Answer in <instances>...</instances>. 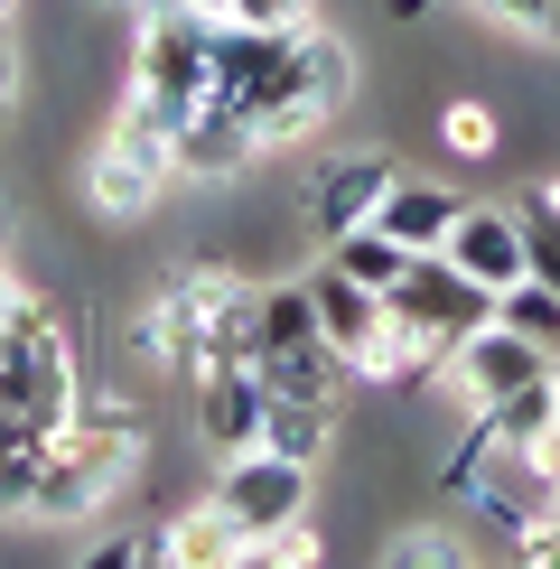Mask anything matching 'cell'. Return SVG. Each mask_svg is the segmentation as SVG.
I'll return each mask as SVG.
<instances>
[{
  "label": "cell",
  "mask_w": 560,
  "mask_h": 569,
  "mask_svg": "<svg viewBox=\"0 0 560 569\" xmlns=\"http://www.w3.org/2000/svg\"><path fill=\"white\" fill-rule=\"evenodd\" d=\"M486 430H496L504 448H532V439H551V420H560V401H551V373H532L523 392H504V401H486Z\"/></svg>",
  "instance_id": "obj_20"
},
{
  "label": "cell",
  "mask_w": 560,
  "mask_h": 569,
  "mask_svg": "<svg viewBox=\"0 0 560 569\" xmlns=\"http://www.w3.org/2000/svg\"><path fill=\"white\" fill-rule=\"evenodd\" d=\"M10 10H19V0H0V29H10Z\"/></svg>",
  "instance_id": "obj_35"
},
{
  "label": "cell",
  "mask_w": 560,
  "mask_h": 569,
  "mask_svg": "<svg viewBox=\"0 0 560 569\" xmlns=\"http://www.w3.org/2000/svg\"><path fill=\"white\" fill-rule=\"evenodd\" d=\"M439 140H449L458 159H496V150H504V122H496V103L458 93V103H439Z\"/></svg>",
  "instance_id": "obj_22"
},
{
  "label": "cell",
  "mask_w": 560,
  "mask_h": 569,
  "mask_svg": "<svg viewBox=\"0 0 560 569\" xmlns=\"http://www.w3.org/2000/svg\"><path fill=\"white\" fill-rule=\"evenodd\" d=\"M439 252H449L467 280H486V290L523 280V224H513V206H458V224H449Z\"/></svg>",
  "instance_id": "obj_9"
},
{
  "label": "cell",
  "mask_w": 560,
  "mask_h": 569,
  "mask_svg": "<svg viewBox=\"0 0 560 569\" xmlns=\"http://www.w3.org/2000/svg\"><path fill=\"white\" fill-rule=\"evenodd\" d=\"M383 318H402V327H420V337L458 346L467 327H486V318H496V290H486V280H467L449 252H411V262H402V280L383 290Z\"/></svg>",
  "instance_id": "obj_4"
},
{
  "label": "cell",
  "mask_w": 560,
  "mask_h": 569,
  "mask_svg": "<svg viewBox=\"0 0 560 569\" xmlns=\"http://www.w3.org/2000/svg\"><path fill=\"white\" fill-rule=\"evenodd\" d=\"M187 10H206V19H233V0H187Z\"/></svg>",
  "instance_id": "obj_31"
},
{
  "label": "cell",
  "mask_w": 560,
  "mask_h": 569,
  "mask_svg": "<svg viewBox=\"0 0 560 569\" xmlns=\"http://www.w3.org/2000/svg\"><path fill=\"white\" fill-rule=\"evenodd\" d=\"M233 19L271 29V38H299V29H318V0H233Z\"/></svg>",
  "instance_id": "obj_25"
},
{
  "label": "cell",
  "mask_w": 560,
  "mask_h": 569,
  "mask_svg": "<svg viewBox=\"0 0 560 569\" xmlns=\"http://www.w3.org/2000/svg\"><path fill=\"white\" fill-rule=\"evenodd\" d=\"M486 19H513V29H532V19H542V0H477Z\"/></svg>",
  "instance_id": "obj_29"
},
{
  "label": "cell",
  "mask_w": 560,
  "mask_h": 569,
  "mask_svg": "<svg viewBox=\"0 0 560 569\" xmlns=\"http://www.w3.org/2000/svg\"><path fill=\"white\" fill-rule=\"evenodd\" d=\"M542 513H551V523H560V477H551V505H542Z\"/></svg>",
  "instance_id": "obj_33"
},
{
  "label": "cell",
  "mask_w": 560,
  "mask_h": 569,
  "mask_svg": "<svg viewBox=\"0 0 560 569\" xmlns=\"http://www.w3.org/2000/svg\"><path fill=\"white\" fill-rule=\"evenodd\" d=\"M513 560H523V569H560V523H551V513H532V523L513 532Z\"/></svg>",
  "instance_id": "obj_27"
},
{
  "label": "cell",
  "mask_w": 560,
  "mask_h": 569,
  "mask_svg": "<svg viewBox=\"0 0 560 569\" xmlns=\"http://www.w3.org/2000/svg\"><path fill=\"white\" fill-rule=\"evenodd\" d=\"M532 38H551V47H560V0H542V19H532Z\"/></svg>",
  "instance_id": "obj_30"
},
{
  "label": "cell",
  "mask_w": 560,
  "mask_h": 569,
  "mask_svg": "<svg viewBox=\"0 0 560 569\" xmlns=\"http://www.w3.org/2000/svg\"><path fill=\"white\" fill-rule=\"evenodd\" d=\"M169 560H178V569H224V560H243V532H233V513L216 505V495L169 523Z\"/></svg>",
  "instance_id": "obj_18"
},
{
  "label": "cell",
  "mask_w": 560,
  "mask_h": 569,
  "mask_svg": "<svg viewBox=\"0 0 560 569\" xmlns=\"http://www.w3.org/2000/svg\"><path fill=\"white\" fill-rule=\"evenodd\" d=\"M169 178H178V150H169V131H150V122H112L103 131V150H93V169H84V197H93V216H112V224H140L159 197H169Z\"/></svg>",
  "instance_id": "obj_3"
},
{
  "label": "cell",
  "mask_w": 560,
  "mask_h": 569,
  "mask_svg": "<svg viewBox=\"0 0 560 569\" xmlns=\"http://www.w3.org/2000/svg\"><path fill=\"white\" fill-rule=\"evenodd\" d=\"M76 337L84 327L66 318V308L19 299L10 327H0V411H29V420H47V430H66V420H76V392H84Z\"/></svg>",
  "instance_id": "obj_1"
},
{
  "label": "cell",
  "mask_w": 560,
  "mask_h": 569,
  "mask_svg": "<svg viewBox=\"0 0 560 569\" xmlns=\"http://www.w3.org/2000/svg\"><path fill=\"white\" fill-rule=\"evenodd\" d=\"M299 93H309L318 112L356 103V47H346L337 29H299Z\"/></svg>",
  "instance_id": "obj_16"
},
{
  "label": "cell",
  "mask_w": 560,
  "mask_h": 569,
  "mask_svg": "<svg viewBox=\"0 0 560 569\" xmlns=\"http://www.w3.org/2000/svg\"><path fill=\"white\" fill-rule=\"evenodd\" d=\"M252 373H262V392H280V401H337V383H346L356 365H346L327 337H299V346H271Z\"/></svg>",
  "instance_id": "obj_14"
},
{
  "label": "cell",
  "mask_w": 560,
  "mask_h": 569,
  "mask_svg": "<svg viewBox=\"0 0 560 569\" xmlns=\"http://www.w3.org/2000/svg\"><path fill=\"white\" fill-rule=\"evenodd\" d=\"M327 262H337L346 280H364V290H373V299H383V290H392V280H402V262H411V252H402V243H392V233H383V224H346V233H337V243H327Z\"/></svg>",
  "instance_id": "obj_19"
},
{
  "label": "cell",
  "mask_w": 560,
  "mask_h": 569,
  "mask_svg": "<svg viewBox=\"0 0 560 569\" xmlns=\"http://www.w3.org/2000/svg\"><path fill=\"white\" fill-rule=\"evenodd\" d=\"M216 505L233 513V532H280L309 513V458H280V448H233L216 467Z\"/></svg>",
  "instance_id": "obj_5"
},
{
  "label": "cell",
  "mask_w": 560,
  "mask_h": 569,
  "mask_svg": "<svg viewBox=\"0 0 560 569\" xmlns=\"http://www.w3.org/2000/svg\"><path fill=\"white\" fill-rule=\"evenodd\" d=\"M243 560H252V569H309V560H318L309 513H299V523H280V532H252V541H243Z\"/></svg>",
  "instance_id": "obj_24"
},
{
  "label": "cell",
  "mask_w": 560,
  "mask_h": 569,
  "mask_svg": "<svg viewBox=\"0 0 560 569\" xmlns=\"http://www.w3.org/2000/svg\"><path fill=\"white\" fill-rule=\"evenodd\" d=\"M47 420L29 411H0V513H29V486H38V458H47Z\"/></svg>",
  "instance_id": "obj_17"
},
{
  "label": "cell",
  "mask_w": 560,
  "mask_h": 569,
  "mask_svg": "<svg viewBox=\"0 0 560 569\" xmlns=\"http://www.w3.org/2000/svg\"><path fill=\"white\" fill-rule=\"evenodd\" d=\"M299 337H318L309 280H271V290H262V355H271V346H299Z\"/></svg>",
  "instance_id": "obj_23"
},
{
  "label": "cell",
  "mask_w": 560,
  "mask_h": 569,
  "mask_svg": "<svg viewBox=\"0 0 560 569\" xmlns=\"http://www.w3.org/2000/svg\"><path fill=\"white\" fill-rule=\"evenodd\" d=\"M122 10H131V0H122Z\"/></svg>",
  "instance_id": "obj_36"
},
{
  "label": "cell",
  "mask_w": 560,
  "mask_h": 569,
  "mask_svg": "<svg viewBox=\"0 0 560 569\" xmlns=\"http://www.w3.org/2000/svg\"><path fill=\"white\" fill-rule=\"evenodd\" d=\"M197 439L216 448V458H233V448L262 439V373H252V365L197 373Z\"/></svg>",
  "instance_id": "obj_10"
},
{
  "label": "cell",
  "mask_w": 560,
  "mask_h": 569,
  "mask_svg": "<svg viewBox=\"0 0 560 569\" xmlns=\"http://www.w3.org/2000/svg\"><path fill=\"white\" fill-rule=\"evenodd\" d=\"M140 477V430H103V420H66L38 458L29 486V523H93Z\"/></svg>",
  "instance_id": "obj_2"
},
{
  "label": "cell",
  "mask_w": 560,
  "mask_h": 569,
  "mask_svg": "<svg viewBox=\"0 0 560 569\" xmlns=\"http://www.w3.org/2000/svg\"><path fill=\"white\" fill-rule=\"evenodd\" d=\"M0 243H10V197H0Z\"/></svg>",
  "instance_id": "obj_34"
},
{
  "label": "cell",
  "mask_w": 560,
  "mask_h": 569,
  "mask_svg": "<svg viewBox=\"0 0 560 569\" xmlns=\"http://www.w3.org/2000/svg\"><path fill=\"white\" fill-rule=\"evenodd\" d=\"M356 373H373L383 392H420V383L449 373V346L420 337V327H402V318H383V327H373V346L356 355Z\"/></svg>",
  "instance_id": "obj_12"
},
{
  "label": "cell",
  "mask_w": 560,
  "mask_h": 569,
  "mask_svg": "<svg viewBox=\"0 0 560 569\" xmlns=\"http://www.w3.org/2000/svg\"><path fill=\"white\" fill-rule=\"evenodd\" d=\"M309 299H318V337L337 346L346 365H356V355L373 346V327H383V299H373L364 280H346L337 262H318V271H309Z\"/></svg>",
  "instance_id": "obj_11"
},
{
  "label": "cell",
  "mask_w": 560,
  "mask_h": 569,
  "mask_svg": "<svg viewBox=\"0 0 560 569\" xmlns=\"http://www.w3.org/2000/svg\"><path fill=\"white\" fill-rule=\"evenodd\" d=\"M373 224H383L402 252H439L449 224H458V197H449V187H420V178H392L383 206H373Z\"/></svg>",
  "instance_id": "obj_13"
},
{
  "label": "cell",
  "mask_w": 560,
  "mask_h": 569,
  "mask_svg": "<svg viewBox=\"0 0 560 569\" xmlns=\"http://www.w3.org/2000/svg\"><path fill=\"white\" fill-rule=\"evenodd\" d=\"M169 150H178V178H243L252 159H262V131H252V112H243V103L206 93V103L169 131Z\"/></svg>",
  "instance_id": "obj_7"
},
{
  "label": "cell",
  "mask_w": 560,
  "mask_h": 569,
  "mask_svg": "<svg viewBox=\"0 0 560 569\" xmlns=\"http://www.w3.org/2000/svg\"><path fill=\"white\" fill-rule=\"evenodd\" d=\"M327 439H337V401H280L262 392V439L252 448H280V458H327Z\"/></svg>",
  "instance_id": "obj_15"
},
{
  "label": "cell",
  "mask_w": 560,
  "mask_h": 569,
  "mask_svg": "<svg viewBox=\"0 0 560 569\" xmlns=\"http://www.w3.org/2000/svg\"><path fill=\"white\" fill-rule=\"evenodd\" d=\"M10 308H19V290H10V271H0V327H10Z\"/></svg>",
  "instance_id": "obj_32"
},
{
  "label": "cell",
  "mask_w": 560,
  "mask_h": 569,
  "mask_svg": "<svg viewBox=\"0 0 560 569\" xmlns=\"http://www.w3.org/2000/svg\"><path fill=\"white\" fill-rule=\"evenodd\" d=\"M532 373H551V346H532V337H513L504 318H486V327H467V337L449 346V383H467V401H504V392H523Z\"/></svg>",
  "instance_id": "obj_6"
},
{
  "label": "cell",
  "mask_w": 560,
  "mask_h": 569,
  "mask_svg": "<svg viewBox=\"0 0 560 569\" xmlns=\"http://www.w3.org/2000/svg\"><path fill=\"white\" fill-rule=\"evenodd\" d=\"M10 103H19V47H10V29H0V122H10Z\"/></svg>",
  "instance_id": "obj_28"
},
{
  "label": "cell",
  "mask_w": 560,
  "mask_h": 569,
  "mask_svg": "<svg viewBox=\"0 0 560 569\" xmlns=\"http://www.w3.org/2000/svg\"><path fill=\"white\" fill-rule=\"evenodd\" d=\"M458 560H467L458 532H402L392 541V569H458Z\"/></svg>",
  "instance_id": "obj_26"
},
{
  "label": "cell",
  "mask_w": 560,
  "mask_h": 569,
  "mask_svg": "<svg viewBox=\"0 0 560 569\" xmlns=\"http://www.w3.org/2000/svg\"><path fill=\"white\" fill-rule=\"evenodd\" d=\"M402 178L383 150H346V159H327V169L309 178V233L318 243H337L346 224H373V206H383V187Z\"/></svg>",
  "instance_id": "obj_8"
},
{
  "label": "cell",
  "mask_w": 560,
  "mask_h": 569,
  "mask_svg": "<svg viewBox=\"0 0 560 569\" xmlns=\"http://www.w3.org/2000/svg\"><path fill=\"white\" fill-rule=\"evenodd\" d=\"M496 318L513 327V337H532V346H551V355H560V290H542L532 271L496 290Z\"/></svg>",
  "instance_id": "obj_21"
}]
</instances>
